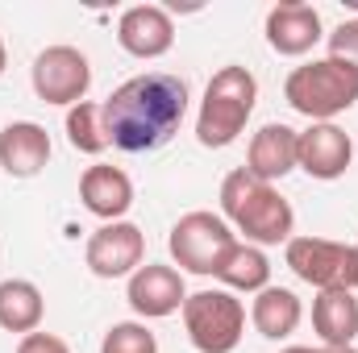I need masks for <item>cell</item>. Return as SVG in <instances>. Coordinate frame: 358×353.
Wrapping results in <instances>:
<instances>
[{"instance_id": "obj_1", "label": "cell", "mask_w": 358, "mask_h": 353, "mask_svg": "<svg viewBox=\"0 0 358 353\" xmlns=\"http://www.w3.org/2000/svg\"><path fill=\"white\" fill-rule=\"evenodd\" d=\"M187 100H192L187 84L167 71H146V75L125 80L100 104L108 146H117L125 154H150V150L167 146L171 133L187 117Z\"/></svg>"}, {"instance_id": "obj_2", "label": "cell", "mask_w": 358, "mask_h": 353, "mask_svg": "<svg viewBox=\"0 0 358 353\" xmlns=\"http://www.w3.org/2000/svg\"><path fill=\"white\" fill-rule=\"evenodd\" d=\"M221 216L234 233H242L250 246H287L292 229H296V212L292 204L275 191V183L255 179L246 167L229 171L221 179Z\"/></svg>"}, {"instance_id": "obj_3", "label": "cell", "mask_w": 358, "mask_h": 353, "mask_svg": "<svg viewBox=\"0 0 358 353\" xmlns=\"http://www.w3.org/2000/svg\"><path fill=\"white\" fill-rule=\"evenodd\" d=\"M255 104H259V80H255L246 67H238V63L221 67V71L208 80L204 100H200V112H196V142H200L204 150H225V146H234V142L242 137V129H246Z\"/></svg>"}, {"instance_id": "obj_4", "label": "cell", "mask_w": 358, "mask_h": 353, "mask_svg": "<svg viewBox=\"0 0 358 353\" xmlns=\"http://www.w3.org/2000/svg\"><path fill=\"white\" fill-rule=\"evenodd\" d=\"M283 100L300 117H308L313 125L334 121L338 112H350L358 104V71L338 63V59H313V63H304L287 75Z\"/></svg>"}, {"instance_id": "obj_5", "label": "cell", "mask_w": 358, "mask_h": 353, "mask_svg": "<svg viewBox=\"0 0 358 353\" xmlns=\"http://www.w3.org/2000/svg\"><path fill=\"white\" fill-rule=\"evenodd\" d=\"M183 329L200 353H234L246 333V308L234 291H196L183 299Z\"/></svg>"}, {"instance_id": "obj_6", "label": "cell", "mask_w": 358, "mask_h": 353, "mask_svg": "<svg viewBox=\"0 0 358 353\" xmlns=\"http://www.w3.org/2000/svg\"><path fill=\"white\" fill-rule=\"evenodd\" d=\"M238 246V233L225 225V216L217 212H187L171 225L167 250L176 258L179 274H217V266L225 262V254Z\"/></svg>"}, {"instance_id": "obj_7", "label": "cell", "mask_w": 358, "mask_h": 353, "mask_svg": "<svg viewBox=\"0 0 358 353\" xmlns=\"http://www.w3.org/2000/svg\"><path fill=\"white\" fill-rule=\"evenodd\" d=\"M292 274L317 291H358V246H342L329 237H292L283 246Z\"/></svg>"}, {"instance_id": "obj_8", "label": "cell", "mask_w": 358, "mask_h": 353, "mask_svg": "<svg viewBox=\"0 0 358 353\" xmlns=\"http://www.w3.org/2000/svg\"><path fill=\"white\" fill-rule=\"evenodd\" d=\"M29 84L42 104L76 108L92 88V63L76 46H46L29 67Z\"/></svg>"}, {"instance_id": "obj_9", "label": "cell", "mask_w": 358, "mask_h": 353, "mask_svg": "<svg viewBox=\"0 0 358 353\" xmlns=\"http://www.w3.org/2000/svg\"><path fill=\"white\" fill-rule=\"evenodd\" d=\"M84 262L96 278H129L138 266L146 262V233L134 220H113L100 225L88 237Z\"/></svg>"}, {"instance_id": "obj_10", "label": "cell", "mask_w": 358, "mask_h": 353, "mask_svg": "<svg viewBox=\"0 0 358 353\" xmlns=\"http://www.w3.org/2000/svg\"><path fill=\"white\" fill-rule=\"evenodd\" d=\"M350 163H355V142H350V133L342 125L317 121V125H308L300 133V158H296V167L304 175L321 179V183H334V179H342L350 171Z\"/></svg>"}, {"instance_id": "obj_11", "label": "cell", "mask_w": 358, "mask_h": 353, "mask_svg": "<svg viewBox=\"0 0 358 353\" xmlns=\"http://www.w3.org/2000/svg\"><path fill=\"white\" fill-rule=\"evenodd\" d=\"M125 299H129V308L142 320H163V316H176L179 308H183L187 287H183V274H179L176 266L146 262L129 274Z\"/></svg>"}, {"instance_id": "obj_12", "label": "cell", "mask_w": 358, "mask_h": 353, "mask_svg": "<svg viewBox=\"0 0 358 353\" xmlns=\"http://www.w3.org/2000/svg\"><path fill=\"white\" fill-rule=\"evenodd\" d=\"M117 42L134 59H163L176 46V21L163 4H134L117 21Z\"/></svg>"}, {"instance_id": "obj_13", "label": "cell", "mask_w": 358, "mask_h": 353, "mask_svg": "<svg viewBox=\"0 0 358 353\" xmlns=\"http://www.w3.org/2000/svg\"><path fill=\"white\" fill-rule=\"evenodd\" d=\"M267 46L275 54H283V59H300V54H308L321 38H325V29H321V13L313 8V4H304V0H283V4H275L267 13Z\"/></svg>"}, {"instance_id": "obj_14", "label": "cell", "mask_w": 358, "mask_h": 353, "mask_svg": "<svg viewBox=\"0 0 358 353\" xmlns=\"http://www.w3.org/2000/svg\"><path fill=\"white\" fill-rule=\"evenodd\" d=\"M296 158H300V133L292 125H283V121H271L250 137L246 171L255 179H263V183H275V179L296 171Z\"/></svg>"}, {"instance_id": "obj_15", "label": "cell", "mask_w": 358, "mask_h": 353, "mask_svg": "<svg viewBox=\"0 0 358 353\" xmlns=\"http://www.w3.org/2000/svg\"><path fill=\"white\" fill-rule=\"evenodd\" d=\"M80 200L92 216H100L104 225L121 220L129 208H134V183L121 167H108V163H96L80 175Z\"/></svg>"}, {"instance_id": "obj_16", "label": "cell", "mask_w": 358, "mask_h": 353, "mask_svg": "<svg viewBox=\"0 0 358 353\" xmlns=\"http://www.w3.org/2000/svg\"><path fill=\"white\" fill-rule=\"evenodd\" d=\"M50 163V133L38 121H13L0 129V167L13 179H34Z\"/></svg>"}, {"instance_id": "obj_17", "label": "cell", "mask_w": 358, "mask_h": 353, "mask_svg": "<svg viewBox=\"0 0 358 353\" xmlns=\"http://www.w3.org/2000/svg\"><path fill=\"white\" fill-rule=\"evenodd\" d=\"M313 329L321 345L329 350H350L358 337V295L355 291H321L313 299Z\"/></svg>"}, {"instance_id": "obj_18", "label": "cell", "mask_w": 358, "mask_h": 353, "mask_svg": "<svg viewBox=\"0 0 358 353\" xmlns=\"http://www.w3.org/2000/svg\"><path fill=\"white\" fill-rule=\"evenodd\" d=\"M304 320V308H300V295L287 291V287H263L250 303V324L259 329V337L267 341H283L300 329Z\"/></svg>"}, {"instance_id": "obj_19", "label": "cell", "mask_w": 358, "mask_h": 353, "mask_svg": "<svg viewBox=\"0 0 358 353\" xmlns=\"http://www.w3.org/2000/svg\"><path fill=\"white\" fill-rule=\"evenodd\" d=\"M46 316V299L29 278H4L0 283V329L4 333H38Z\"/></svg>"}, {"instance_id": "obj_20", "label": "cell", "mask_w": 358, "mask_h": 353, "mask_svg": "<svg viewBox=\"0 0 358 353\" xmlns=\"http://www.w3.org/2000/svg\"><path fill=\"white\" fill-rule=\"evenodd\" d=\"M213 278H221V283H225V291L259 295L263 287H271V262H267V254H263L259 246L238 241V246L225 254V262L217 266V274H213Z\"/></svg>"}, {"instance_id": "obj_21", "label": "cell", "mask_w": 358, "mask_h": 353, "mask_svg": "<svg viewBox=\"0 0 358 353\" xmlns=\"http://www.w3.org/2000/svg\"><path fill=\"white\" fill-rule=\"evenodd\" d=\"M67 142L71 150L80 154H104L108 150V133H104V117H100V104L80 100L76 108H67Z\"/></svg>"}, {"instance_id": "obj_22", "label": "cell", "mask_w": 358, "mask_h": 353, "mask_svg": "<svg viewBox=\"0 0 358 353\" xmlns=\"http://www.w3.org/2000/svg\"><path fill=\"white\" fill-rule=\"evenodd\" d=\"M100 353H159V341L142 320H121L104 333Z\"/></svg>"}, {"instance_id": "obj_23", "label": "cell", "mask_w": 358, "mask_h": 353, "mask_svg": "<svg viewBox=\"0 0 358 353\" xmlns=\"http://www.w3.org/2000/svg\"><path fill=\"white\" fill-rule=\"evenodd\" d=\"M329 59H338V63H346V67L358 71V17L355 21H342L329 33Z\"/></svg>"}, {"instance_id": "obj_24", "label": "cell", "mask_w": 358, "mask_h": 353, "mask_svg": "<svg viewBox=\"0 0 358 353\" xmlns=\"http://www.w3.org/2000/svg\"><path fill=\"white\" fill-rule=\"evenodd\" d=\"M17 353H71L67 350V341L63 337H55V333H25L21 341H17Z\"/></svg>"}, {"instance_id": "obj_25", "label": "cell", "mask_w": 358, "mask_h": 353, "mask_svg": "<svg viewBox=\"0 0 358 353\" xmlns=\"http://www.w3.org/2000/svg\"><path fill=\"white\" fill-rule=\"evenodd\" d=\"M4 67H8V50H4V42H0V75H4Z\"/></svg>"}, {"instance_id": "obj_26", "label": "cell", "mask_w": 358, "mask_h": 353, "mask_svg": "<svg viewBox=\"0 0 358 353\" xmlns=\"http://www.w3.org/2000/svg\"><path fill=\"white\" fill-rule=\"evenodd\" d=\"M317 353H355V345H350V350H329V345H321Z\"/></svg>"}, {"instance_id": "obj_27", "label": "cell", "mask_w": 358, "mask_h": 353, "mask_svg": "<svg viewBox=\"0 0 358 353\" xmlns=\"http://www.w3.org/2000/svg\"><path fill=\"white\" fill-rule=\"evenodd\" d=\"M283 353H317V350H304V345H292V350H283Z\"/></svg>"}]
</instances>
